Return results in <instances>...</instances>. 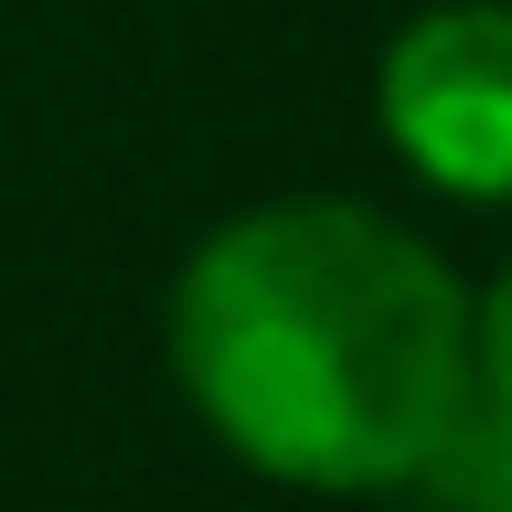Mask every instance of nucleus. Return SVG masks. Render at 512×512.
Segmentation results:
<instances>
[{"label":"nucleus","instance_id":"nucleus-4","mask_svg":"<svg viewBox=\"0 0 512 512\" xmlns=\"http://www.w3.org/2000/svg\"><path fill=\"white\" fill-rule=\"evenodd\" d=\"M470 395L512 427V267L470 299Z\"/></svg>","mask_w":512,"mask_h":512},{"label":"nucleus","instance_id":"nucleus-3","mask_svg":"<svg viewBox=\"0 0 512 512\" xmlns=\"http://www.w3.org/2000/svg\"><path fill=\"white\" fill-rule=\"evenodd\" d=\"M416 491L438 512H512V427L470 395V416L448 427V448L416 470Z\"/></svg>","mask_w":512,"mask_h":512},{"label":"nucleus","instance_id":"nucleus-2","mask_svg":"<svg viewBox=\"0 0 512 512\" xmlns=\"http://www.w3.org/2000/svg\"><path fill=\"white\" fill-rule=\"evenodd\" d=\"M374 118L406 171L459 203H512V0H438L374 64Z\"/></svg>","mask_w":512,"mask_h":512},{"label":"nucleus","instance_id":"nucleus-1","mask_svg":"<svg viewBox=\"0 0 512 512\" xmlns=\"http://www.w3.org/2000/svg\"><path fill=\"white\" fill-rule=\"evenodd\" d=\"M171 374L246 470L299 491H416L470 416V288L395 214L288 192L192 246Z\"/></svg>","mask_w":512,"mask_h":512}]
</instances>
